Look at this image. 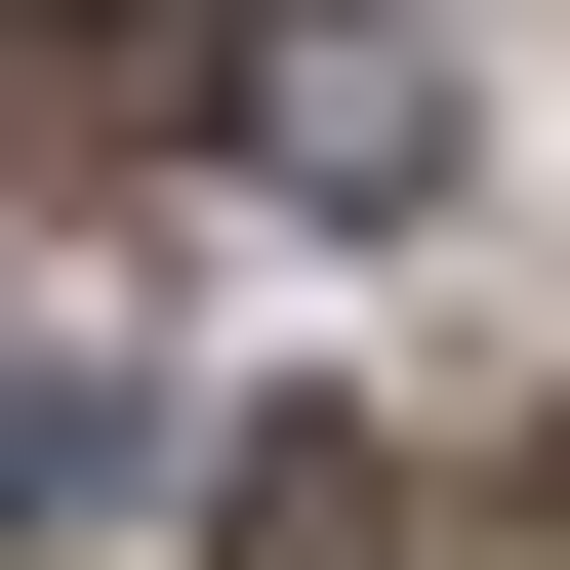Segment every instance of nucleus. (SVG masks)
Returning a JSON list of instances; mask_svg holds the SVG:
<instances>
[{"mask_svg":"<svg viewBox=\"0 0 570 570\" xmlns=\"http://www.w3.org/2000/svg\"><path fill=\"white\" fill-rule=\"evenodd\" d=\"M204 122V0H0V164H164Z\"/></svg>","mask_w":570,"mask_h":570,"instance_id":"1","label":"nucleus"},{"mask_svg":"<svg viewBox=\"0 0 570 570\" xmlns=\"http://www.w3.org/2000/svg\"><path fill=\"white\" fill-rule=\"evenodd\" d=\"M245 122H285L326 204H407V164H449V41H407V0H285V41H245Z\"/></svg>","mask_w":570,"mask_h":570,"instance_id":"2","label":"nucleus"}]
</instances>
